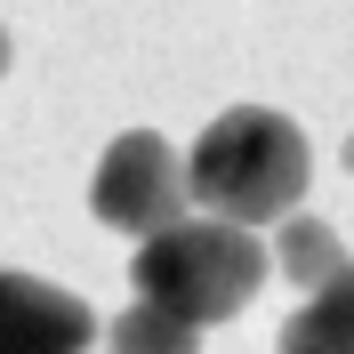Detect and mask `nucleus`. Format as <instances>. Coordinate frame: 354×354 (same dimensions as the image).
I'll return each instance as SVG.
<instances>
[{"label":"nucleus","instance_id":"nucleus-2","mask_svg":"<svg viewBox=\"0 0 354 354\" xmlns=\"http://www.w3.org/2000/svg\"><path fill=\"white\" fill-rule=\"evenodd\" d=\"M266 266H274V250L250 225H234V218H177V225H161V234L137 242L129 282H137V298H153V306H169V314H185V322L209 330V322H234L258 298Z\"/></svg>","mask_w":354,"mask_h":354},{"label":"nucleus","instance_id":"nucleus-6","mask_svg":"<svg viewBox=\"0 0 354 354\" xmlns=\"http://www.w3.org/2000/svg\"><path fill=\"white\" fill-rule=\"evenodd\" d=\"M346 266H354L346 242H338L322 218H282V225H274V274H282V282L322 290V282H338Z\"/></svg>","mask_w":354,"mask_h":354},{"label":"nucleus","instance_id":"nucleus-3","mask_svg":"<svg viewBox=\"0 0 354 354\" xmlns=\"http://www.w3.org/2000/svg\"><path fill=\"white\" fill-rule=\"evenodd\" d=\"M185 201H194L185 161H177L169 137H153V129H121L105 145V161H97V177H88V209H97V225L137 234V242L161 234V225H177Z\"/></svg>","mask_w":354,"mask_h":354},{"label":"nucleus","instance_id":"nucleus-1","mask_svg":"<svg viewBox=\"0 0 354 354\" xmlns=\"http://www.w3.org/2000/svg\"><path fill=\"white\" fill-rule=\"evenodd\" d=\"M314 177V153H306V129L274 105H234L218 113L209 129L194 137L185 153V185H194V209L201 218H234V225H282L298 209Z\"/></svg>","mask_w":354,"mask_h":354},{"label":"nucleus","instance_id":"nucleus-7","mask_svg":"<svg viewBox=\"0 0 354 354\" xmlns=\"http://www.w3.org/2000/svg\"><path fill=\"white\" fill-rule=\"evenodd\" d=\"M105 346H113V354H201V322L153 306V298H137L129 314H113Z\"/></svg>","mask_w":354,"mask_h":354},{"label":"nucleus","instance_id":"nucleus-9","mask_svg":"<svg viewBox=\"0 0 354 354\" xmlns=\"http://www.w3.org/2000/svg\"><path fill=\"white\" fill-rule=\"evenodd\" d=\"M346 177H354V137H346Z\"/></svg>","mask_w":354,"mask_h":354},{"label":"nucleus","instance_id":"nucleus-8","mask_svg":"<svg viewBox=\"0 0 354 354\" xmlns=\"http://www.w3.org/2000/svg\"><path fill=\"white\" fill-rule=\"evenodd\" d=\"M0 73H8V24H0Z\"/></svg>","mask_w":354,"mask_h":354},{"label":"nucleus","instance_id":"nucleus-4","mask_svg":"<svg viewBox=\"0 0 354 354\" xmlns=\"http://www.w3.org/2000/svg\"><path fill=\"white\" fill-rule=\"evenodd\" d=\"M97 314L41 274H0V354H88Z\"/></svg>","mask_w":354,"mask_h":354},{"label":"nucleus","instance_id":"nucleus-5","mask_svg":"<svg viewBox=\"0 0 354 354\" xmlns=\"http://www.w3.org/2000/svg\"><path fill=\"white\" fill-rule=\"evenodd\" d=\"M274 354H354V266L338 274V282L306 290V306L282 322Z\"/></svg>","mask_w":354,"mask_h":354}]
</instances>
